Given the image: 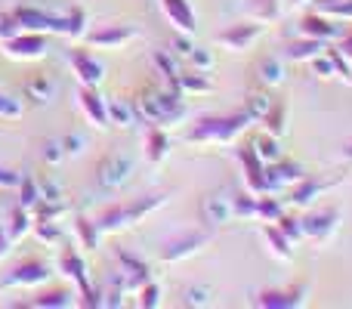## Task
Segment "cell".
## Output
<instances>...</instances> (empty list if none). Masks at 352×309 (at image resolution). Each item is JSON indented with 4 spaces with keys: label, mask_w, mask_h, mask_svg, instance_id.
Wrapping results in <instances>:
<instances>
[{
    "label": "cell",
    "mask_w": 352,
    "mask_h": 309,
    "mask_svg": "<svg viewBox=\"0 0 352 309\" xmlns=\"http://www.w3.org/2000/svg\"><path fill=\"white\" fill-rule=\"evenodd\" d=\"M182 93L170 90V87H142L136 96V121L155 124V127L170 130L186 118V103Z\"/></svg>",
    "instance_id": "cell-1"
},
{
    "label": "cell",
    "mask_w": 352,
    "mask_h": 309,
    "mask_svg": "<svg viewBox=\"0 0 352 309\" xmlns=\"http://www.w3.org/2000/svg\"><path fill=\"white\" fill-rule=\"evenodd\" d=\"M250 124L254 121L244 109L235 115H207L188 127L186 142H192V146H226V142H235Z\"/></svg>",
    "instance_id": "cell-2"
},
{
    "label": "cell",
    "mask_w": 352,
    "mask_h": 309,
    "mask_svg": "<svg viewBox=\"0 0 352 309\" xmlns=\"http://www.w3.org/2000/svg\"><path fill=\"white\" fill-rule=\"evenodd\" d=\"M164 201H167L164 195H142V198L111 204V207H105V211L96 217V226H99V232H102V235H109V232L130 229V226L142 223L148 213H155L158 207H164Z\"/></svg>",
    "instance_id": "cell-3"
},
{
    "label": "cell",
    "mask_w": 352,
    "mask_h": 309,
    "mask_svg": "<svg viewBox=\"0 0 352 309\" xmlns=\"http://www.w3.org/2000/svg\"><path fill=\"white\" fill-rule=\"evenodd\" d=\"M6 59L12 62H37L50 53V34H41V31H19L16 37L0 43Z\"/></svg>",
    "instance_id": "cell-4"
},
{
    "label": "cell",
    "mask_w": 352,
    "mask_h": 309,
    "mask_svg": "<svg viewBox=\"0 0 352 309\" xmlns=\"http://www.w3.org/2000/svg\"><path fill=\"white\" fill-rule=\"evenodd\" d=\"M340 220L343 213L337 207H324V211H309L303 220H300V229H303V238L316 244H328L331 238L337 235L340 229Z\"/></svg>",
    "instance_id": "cell-5"
},
{
    "label": "cell",
    "mask_w": 352,
    "mask_h": 309,
    "mask_svg": "<svg viewBox=\"0 0 352 309\" xmlns=\"http://www.w3.org/2000/svg\"><path fill=\"white\" fill-rule=\"evenodd\" d=\"M133 167H136V161L130 155L111 152V155H105L102 161L96 164V180H99V186H102L105 192H115V189H121L124 182H130Z\"/></svg>",
    "instance_id": "cell-6"
},
{
    "label": "cell",
    "mask_w": 352,
    "mask_h": 309,
    "mask_svg": "<svg viewBox=\"0 0 352 309\" xmlns=\"http://www.w3.org/2000/svg\"><path fill=\"white\" fill-rule=\"evenodd\" d=\"M263 28H266V22H260V19H250V22H235V25H229V28L219 31L217 43L223 50H229V53H248V50L263 37Z\"/></svg>",
    "instance_id": "cell-7"
},
{
    "label": "cell",
    "mask_w": 352,
    "mask_h": 309,
    "mask_svg": "<svg viewBox=\"0 0 352 309\" xmlns=\"http://www.w3.org/2000/svg\"><path fill=\"white\" fill-rule=\"evenodd\" d=\"M306 300H309V285H306V281H294V285H287V288H266V291H260L254 306L297 309V306H306Z\"/></svg>",
    "instance_id": "cell-8"
},
{
    "label": "cell",
    "mask_w": 352,
    "mask_h": 309,
    "mask_svg": "<svg viewBox=\"0 0 352 309\" xmlns=\"http://www.w3.org/2000/svg\"><path fill=\"white\" fill-rule=\"evenodd\" d=\"M343 31H346V22H337V19L324 16V12H318V10L306 12L297 25L300 37H316V41H324V43H337L343 37Z\"/></svg>",
    "instance_id": "cell-9"
},
{
    "label": "cell",
    "mask_w": 352,
    "mask_h": 309,
    "mask_svg": "<svg viewBox=\"0 0 352 309\" xmlns=\"http://www.w3.org/2000/svg\"><path fill=\"white\" fill-rule=\"evenodd\" d=\"M50 266L37 257H28V260H19L10 273L3 275V288H41L50 281Z\"/></svg>",
    "instance_id": "cell-10"
},
{
    "label": "cell",
    "mask_w": 352,
    "mask_h": 309,
    "mask_svg": "<svg viewBox=\"0 0 352 309\" xmlns=\"http://www.w3.org/2000/svg\"><path fill=\"white\" fill-rule=\"evenodd\" d=\"M68 65H72V74L78 78L80 87H99L105 81V65L87 47L68 50Z\"/></svg>",
    "instance_id": "cell-11"
},
{
    "label": "cell",
    "mask_w": 352,
    "mask_h": 309,
    "mask_svg": "<svg viewBox=\"0 0 352 309\" xmlns=\"http://www.w3.org/2000/svg\"><path fill=\"white\" fill-rule=\"evenodd\" d=\"M87 47L90 50H124L130 41H136V28H127V25H96L93 31L84 34Z\"/></svg>",
    "instance_id": "cell-12"
},
{
    "label": "cell",
    "mask_w": 352,
    "mask_h": 309,
    "mask_svg": "<svg viewBox=\"0 0 352 309\" xmlns=\"http://www.w3.org/2000/svg\"><path fill=\"white\" fill-rule=\"evenodd\" d=\"M235 158L238 164H241V173H244V186L250 189L254 195H263L269 192V180H266V164L260 161V155L254 152V146H241L235 149Z\"/></svg>",
    "instance_id": "cell-13"
},
{
    "label": "cell",
    "mask_w": 352,
    "mask_h": 309,
    "mask_svg": "<svg viewBox=\"0 0 352 309\" xmlns=\"http://www.w3.org/2000/svg\"><path fill=\"white\" fill-rule=\"evenodd\" d=\"M19 28L22 31H41V34H62V16L43 12L37 6H12Z\"/></svg>",
    "instance_id": "cell-14"
},
{
    "label": "cell",
    "mask_w": 352,
    "mask_h": 309,
    "mask_svg": "<svg viewBox=\"0 0 352 309\" xmlns=\"http://www.w3.org/2000/svg\"><path fill=\"white\" fill-rule=\"evenodd\" d=\"M303 176H309V170L294 158H278L275 164H266V180L269 192H281V189H294Z\"/></svg>",
    "instance_id": "cell-15"
},
{
    "label": "cell",
    "mask_w": 352,
    "mask_h": 309,
    "mask_svg": "<svg viewBox=\"0 0 352 309\" xmlns=\"http://www.w3.org/2000/svg\"><path fill=\"white\" fill-rule=\"evenodd\" d=\"M115 260H118V273H115V275L124 281L127 294L140 291V288L146 285V281H152V269H148V263H142L140 257L127 254V251H118Z\"/></svg>",
    "instance_id": "cell-16"
},
{
    "label": "cell",
    "mask_w": 352,
    "mask_h": 309,
    "mask_svg": "<svg viewBox=\"0 0 352 309\" xmlns=\"http://www.w3.org/2000/svg\"><path fill=\"white\" fill-rule=\"evenodd\" d=\"M207 242H210L207 232H188V235L170 238L167 244H161V260L164 263H182V260H188V257L198 254Z\"/></svg>",
    "instance_id": "cell-17"
},
{
    "label": "cell",
    "mask_w": 352,
    "mask_h": 309,
    "mask_svg": "<svg viewBox=\"0 0 352 309\" xmlns=\"http://www.w3.org/2000/svg\"><path fill=\"white\" fill-rule=\"evenodd\" d=\"M161 3V12H164V19L173 25L179 34H195V28H198V19H195V10L188 0H158Z\"/></svg>",
    "instance_id": "cell-18"
},
{
    "label": "cell",
    "mask_w": 352,
    "mask_h": 309,
    "mask_svg": "<svg viewBox=\"0 0 352 309\" xmlns=\"http://www.w3.org/2000/svg\"><path fill=\"white\" fill-rule=\"evenodd\" d=\"M78 109L93 127H109V115H105V99L99 96L96 87H78Z\"/></svg>",
    "instance_id": "cell-19"
},
{
    "label": "cell",
    "mask_w": 352,
    "mask_h": 309,
    "mask_svg": "<svg viewBox=\"0 0 352 309\" xmlns=\"http://www.w3.org/2000/svg\"><path fill=\"white\" fill-rule=\"evenodd\" d=\"M59 273L65 275L68 281H74V285H78V291L90 285V275H87V260L80 257V251H74V248H62V254H59Z\"/></svg>",
    "instance_id": "cell-20"
},
{
    "label": "cell",
    "mask_w": 352,
    "mask_h": 309,
    "mask_svg": "<svg viewBox=\"0 0 352 309\" xmlns=\"http://www.w3.org/2000/svg\"><path fill=\"white\" fill-rule=\"evenodd\" d=\"M31 226H34V213L22 204H12L10 213H6V220H3V229H6V235H10V242L19 244L31 232Z\"/></svg>",
    "instance_id": "cell-21"
},
{
    "label": "cell",
    "mask_w": 352,
    "mask_h": 309,
    "mask_svg": "<svg viewBox=\"0 0 352 309\" xmlns=\"http://www.w3.org/2000/svg\"><path fill=\"white\" fill-rule=\"evenodd\" d=\"M142 152H146L148 164H161V161H164V158L170 155V140H167V130L148 124L146 140H142Z\"/></svg>",
    "instance_id": "cell-22"
},
{
    "label": "cell",
    "mask_w": 352,
    "mask_h": 309,
    "mask_svg": "<svg viewBox=\"0 0 352 309\" xmlns=\"http://www.w3.org/2000/svg\"><path fill=\"white\" fill-rule=\"evenodd\" d=\"M328 50L324 41H316V37H297L285 47V59L287 62H312L316 56H322Z\"/></svg>",
    "instance_id": "cell-23"
},
{
    "label": "cell",
    "mask_w": 352,
    "mask_h": 309,
    "mask_svg": "<svg viewBox=\"0 0 352 309\" xmlns=\"http://www.w3.org/2000/svg\"><path fill=\"white\" fill-rule=\"evenodd\" d=\"M324 189H331V182H322V180H316V176H303V180L297 182V186L291 189V204L294 207H309V204H316V198L324 192Z\"/></svg>",
    "instance_id": "cell-24"
},
{
    "label": "cell",
    "mask_w": 352,
    "mask_h": 309,
    "mask_svg": "<svg viewBox=\"0 0 352 309\" xmlns=\"http://www.w3.org/2000/svg\"><path fill=\"white\" fill-rule=\"evenodd\" d=\"M176 93H182V96H204V93H210L207 72H198V68L179 72L176 74Z\"/></svg>",
    "instance_id": "cell-25"
},
{
    "label": "cell",
    "mask_w": 352,
    "mask_h": 309,
    "mask_svg": "<svg viewBox=\"0 0 352 309\" xmlns=\"http://www.w3.org/2000/svg\"><path fill=\"white\" fill-rule=\"evenodd\" d=\"M105 115H109V124L127 130L136 124V105L133 99H105Z\"/></svg>",
    "instance_id": "cell-26"
},
{
    "label": "cell",
    "mask_w": 352,
    "mask_h": 309,
    "mask_svg": "<svg viewBox=\"0 0 352 309\" xmlns=\"http://www.w3.org/2000/svg\"><path fill=\"white\" fill-rule=\"evenodd\" d=\"M74 291L72 288H50V291H41L28 306H37V309H68L74 306Z\"/></svg>",
    "instance_id": "cell-27"
},
{
    "label": "cell",
    "mask_w": 352,
    "mask_h": 309,
    "mask_svg": "<svg viewBox=\"0 0 352 309\" xmlns=\"http://www.w3.org/2000/svg\"><path fill=\"white\" fill-rule=\"evenodd\" d=\"M204 217L210 226H226L235 220V213H232V198H226V195H210V198L204 201Z\"/></svg>",
    "instance_id": "cell-28"
},
{
    "label": "cell",
    "mask_w": 352,
    "mask_h": 309,
    "mask_svg": "<svg viewBox=\"0 0 352 309\" xmlns=\"http://www.w3.org/2000/svg\"><path fill=\"white\" fill-rule=\"evenodd\" d=\"M250 146H254V152L260 155L263 164H275L278 158H285V149H281V136H272V134H256L254 140H250Z\"/></svg>",
    "instance_id": "cell-29"
},
{
    "label": "cell",
    "mask_w": 352,
    "mask_h": 309,
    "mask_svg": "<svg viewBox=\"0 0 352 309\" xmlns=\"http://www.w3.org/2000/svg\"><path fill=\"white\" fill-rule=\"evenodd\" d=\"M263 238H266L269 251H272L278 260H291V257H294V242L275 223H263Z\"/></svg>",
    "instance_id": "cell-30"
},
{
    "label": "cell",
    "mask_w": 352,
    "mask_h": 309,
    "mask_svg": "<svg viewBox=\"0 0 352 309\" xmlns=\"http://www.w3.org/2000/svg\"><path fill=\"white\" fill-rule=\"evenodd\" d=\"M62 34L68 41H84L87 34V12L80 6H72L68 12H62Z\"/></svg>",
    "instance_id": "cell-31"
},
{
    "label": "cell",
    "mask_w": 352,
    "mask_h": 309,
    "mask_svg": "<svg viewBox=\"0 0 352 309\" xmlns=\"http://www.w3.org/2000/svg\"><path fill=\"white\" fill-rule=\"evenodd\" d=\"M256 78H260L266 87L285 84V59H278V56H266V59H260V65H256Z\"/></svg>",
    "instance_id": "cell-32"
},
{
    "label": "cell",
    "mask_w": 352,
    "mask_h": 309,
    "mask_svg": "<svg viewBox=\"0 0 352 309\" xmlns=\"http://www.w3.org/2000/svg\"><path fill=\"white\" fill-rule=\"evenodd\" d=\"M152 62H155V68L161 72V78H164V87L176 90V74L182 72V68H179V59H176L173 53H167V50H155V53H152Z\"/></svg>",
    "instance_id": "cell-33"
},
{
    "label": "cell",
    "mask_w": 352,
    "mask_h": 309,
    "mask_svg": "<svg viewBox=\"0 0 352 309\" xmlns=\"http://www.w3.org/2000/svg\"><path fill=\"white\" fill-rule=\"evenodd\" d=\"M53 93H56V87L47 74H34V78L25 81V96L34 99V103H41V105H47L50 99H53Z\"/></svg>",
    "instance_id": "cell-34"
},
{
    "label": "cell",
    "mask_w": 352,
    "mask_h": 309,
    "mask_svg": "<svg viewBox=\"0 0 352 309\" xmlns=\"http://www.w3.org/2000/svg\"><path fill=\"white\" fill-rule=\"evenodd\" d=\"M260 121H263V130H266V134L285 136V130H287V105L285 103H272V109H269Z\"/></svg>",
    "instance_id": "cell-35"
},
{
    "label": "cell",
    "mask_w": 352,
    "mask_h": 309,
    "mask_svg": "<svg viewBox=\"0 0 352 309\" xmlns=\"http://www.w3.org/2000/svg\"><path fill=\"white\" fill-rule=\"evenodd\" d=\"M31 232H34V238L43 244V248H56V244H62V229H59L56 220H37L34 217Z\"/></svg>",
    "instance_id": "cell-36"
},
{
    "label": "cell",
    "mask_w": 352,
    "mask_h": 309,
    "mask_svg": "<svg viewBox=\"0 0 352 309\" xmlns=\"http://www.w3.org/2000/svg\"><path fill=\"white\" fill-rule=\"evenodd\" d=\"M74 232H78L80 248H87V251H96V248H99V238H102V232H99L96 220L78 217V220H74Z\"/></svg>",
    "instance_id": "cell-37"
},
{
    "label": "cell",
    "mask_w": 352,
    "mask_h": 309,
    "mask_svg": "<svg viewBox=\"0 0 352 309\" xmlns=\"http://www.w3.org/2000/svg\"><path fill=\"white\" fill-rule=\"evenodd\" d=\"M281 213H285V207H281V201L275 198L272 192L256 195V220H260V223H275Z\"/></svg>",
    "instance_id": "cell-38"
},
{
    "label": "cell",
    "mask_w": 352,
    "mask_h": 309,
    "mask_svg": "<svg viewBox=\"0 0 352 309\" xmlns=\"http://www.w3.org/2000/svg\"><path fill=\"white\" fill-rule=\"evenodd\" d=\"M250 16L260 19V22H275V19L281 16V0H250L248 3Z\"/></svg>",
    "instance_id": "cell-39"
},
{
    "label": "cell",
    "mask_w": 352,
    "mask_h": 309,
    "mask_svg": "<svg viewBox=\"0 0 352 309\" xmlns=\"http://www.w3.org/2000/svg\"><path fill=\"white\" fill-rule=\"evenodd\" d=\"M272 103L275 99L269 96V93H248V99H244V111L250 115V121H260L263 115H266L269 109H272Z\"/></svg>",
    "instance_id": "cell-40"
},
{
    "label": "cell",
    "mask_w": 352,
    "mask_h": 309,
    "mask_svg": "<svg viewBox=\"0 0 352 309\" xmlns=\"http://www.w3.org/2000/svg\"><path fill=\"white\" fill-rule=\"evenodd\" d=\"M232 213H235V220H256V195L250 192H241L232 198Z\"/></svg>",
    "instance_id": "cell-41"
},
{
    "label": "cell",
    "mask_w": 352,
    "mask_h": 309,
    "mask_svg": "<svg viewBox=\"0 0 352 309\" xmlns=\"http://www.w3.org/2000/svg\"><path fill=\"white\" fill-rule=\"evenodd\" d=\"M16 192H19V201H16V204L28 207V211H34L37 201H41V189H37V182L31 180V176H22V182L16 186Z\"/></svg>",
    "instance_id": "cell-42"
},
{
    "label": "cell",
    "mask_w": 352,
    "mask_h": 309,
    "mask_svg": "<svg viewBox=\"0 0 352 309\" xmlns=\"http://www.w3.org/2000/svg\"><path fill=\"white\" fill-rule=\"evenodd\" d=\"M213 303V291L207 285H188L182 291V306H210Z\"/></svg>",
    "instance_id": "cell-43"
},
{
    "label": "cell",
    "mask_w": 352,
    "mask_h": 309,
    "mask_svg": "<svg viewBox=\"0 0 352 309\" xmlns=\"http://www.w3.org/2000/svg\"><path fill=\"white\" fill-rule=\"evenodd\" d=\"M136 303L142 309H158L161 306V288L155 281H146V285L136 291Z\"/></svg>",
    "instance_id": "cell-44"
},
{
    "label": "cell",
    "mask_w": 352,
    "mask_h": 309,
    "mask_svg": "<svg viewBox=\"0 0 352 309\" xmlns=\"http://www.w3.org/2000/svg\"><path fill=\"white\" fill-rule=\"evenodd\" d=\"M275 226H278L281 232H285L287 238H291L294 244L303 242V229H300V217H291V213H281L278 220H275Z\"/></svg>",
    "instance_id": "cell-45"
},
{
    "label": "cell",
    "mask_w": 352,
    "mask_h": 309,
    "mask_svg": "<svg viewBox=\"0 0 352 309\" xmlns=\"http://www.w3.org/2000/svg\"><path fill=\"white\" fill-rule=\"evenodd\" d=\"M309 65H312V72H316L318 78H337V65H334V59H331L328 50H324L322 56H316Z\"/></svg>",
    "instance_id": "cell-46"
},
{
    "label": "cell",
    "mask_w": 352,
    "mask_h": 309,
    "mask_svg": "<svg viewBox=\"0 0 352 309\" xmlns=\"http://www.w3.org/2000/svg\"><path fill=\"white\" fill-rule=\"evenodd\" d=\"M43 161L50 164V167H56V164H62V158H65V149H62V140H47L43 142Z\"/></svg>",
    "instance_id": "cell-47"
},
{
    "label": "cell",
    "mask_w": 352,
    "mask_h": 309,
    "mask_svg": "<svg viewBox=\"0 0 352 309\" xmlns=\"http://www.w3.org/2000/svg\"><path fill=\"white\" fill-rule=\"evenodd\" d=\"M186 65H192V68H198V72H210L213 68V56L207 53V50H201V47H195L192 53H188V59H186Z\"/></svg>",
    "instance_id": "cell-48"
},
{
    "label": "cell",
    "mask_w": 352,
    "mask_h": 309,
    "mask_svg": "<svg viewBox=\"0 0 352 309\" xmlns=\"http://www.w3.org/2000/svg\"><path fill=\"white\" fill-rule=\"evenodd\" d=\"M170 53L176 56V59H188V53H192L195 50V43H192V34H179V31H176V37L170 41Z\"/></svg>",
    "instance_id": "cell-49"
},
{
    "label": "cell",
    "mask_w": 352,
    "mask_h": 309,
    "mask_svg": "<svg viewBox=\"0 0 352 309\" xmlns=\"http://www.w3.org/2000/svg\"><path fill=\"white\" fill-rule=\"evenodd\" d=\"M19 22H16V16H12V10L10 12H0V43L3 41H10V37H16L19 34Z\"/></svg>",
    "instance_id": "cell-50"
},
{
    "label": "cell",
    "mask_w": 352,
    "mask_h": 309,
    "mask_svg": "<svg viewBox=\"0 0 352 309\" xmlns=\"http://www.w3.org/2000/svg\"><path fill=\"white\" fill-rule=\"evenodd\" d=\"M0 118H22V103L12 96H6V93H0Z\"/></svg>",
    "instance_id": "cell-51"
},
{
    "label": "cell",
    "mask_w": 352,
    "mask_h": 309,
    "mask_svg": "<svg viewBox=\"0 0 352 309\" xmlns=\"http://www.w3.org/2000/svg\"><path fill=\"white\" fill-rule=\"evenodd\" d=\"M37 189H41V201H62V189L53 180H37Z\"/></svg>",
    "instance_id": "cell-52"
},
{
    "label": "cell",
    "mask_w": 352,
    "mask_h": 309,
    "mask_svg": "<svg viewBox=\"0 0 352 309\" xmlns=\"http://www.w3.org/2000/svg\"><path fill=\"white\" fill-rule=\"evenodd\" d=\"M22 182V173H16V170H6L0 167V192H16V186Z\"/></svg>",
    "instance_id": "cell-53"
},
{
    "label": "cell",
    "mask_w": 352,
    "mask_h": 309,
    "mask_svg": "<svg viewBox=\"0 0 352 309\" xmlns=\"http://www.w3.org/2000/svg\"><path fill=\"white\" fill-rule=\"evenodd\" d=\"M62 149H65V155H80L87 149V142L80 134H68V136H62Z\"/></svg>",
    "instance_id": "cell-54"
},
{
    "label": "cell",
    "mask_w": 352,
    "mask_h": 309,
    "mask_svg": "<svg viewBox=\"0 0 352 309\" xmlns=\"http://www.w3.org/2000/svg\"><path fill=\"white\" fill-rule=\"evenodd\" d=\"M10 251H12V242H10V235H6V229H3V220H0V260H6Z\"/></svg>",
    "instance_id": "cell-55"
},
{
    "label": "cell",
    "mask_w": 352,
    "mask_h": 309,
    "mask_svg": "<svg viewBox=\"0 0 352 309\" xmlns=\"http://www.w3.org/2000/svg\"><path fill=\"white\" fill-rule=\"evenodd\" d=\"M291 6H306V3H312V0H287Z\"/></svg>",
    "instance_id": "cell-56"
},
{
    "label": "cell",
    "mask_w": 352,
    "mask_h": 309,
    "mask_svg": "<svg viewBox=\"0 0 352 309\" xmlns=\"http://www.w3.org/2000/svg\"><path fill=\"white\" fill-rule=\"evenodd\" d=\"M343 158H346V161L352 164V142H349V146H346V152H343Z\"/></svg>",
    "instance_id": "cell-57"
},
{
    "label": "cell",
    "mask_w": 352,
    "mask_h": 309,
    "mask_svg": "<svg viewBox=\"0 0 352 309\" xmlns=\"http://www.w3.org/2000/svg\"><path fill=\"white\" fill-rule=\"evenodd\" d=\"M349 65H352V59H349Z\"/></svg>",
    "instance_id": "cell-58"
}]
</instances>
